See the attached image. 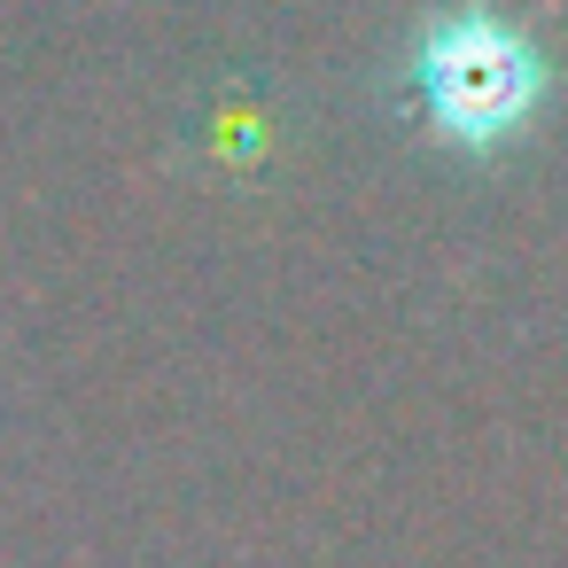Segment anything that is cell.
I'll use <instances>...</instances> for the list:
<instances>
[{
  "mask_svg": "<svg viewBox=\"0 0 568 568\" xmlns=\"http://www.w3.org/2000/svg\"><path fill=\"white\" fill-rule=\"evenodd\" d=\"M405 79H413V102L428 118L436 141L452 149H498L514 141L537 110H545V48L506 24L483 0H459V9H436L420 32H413V55H405Z\"/></svg>",
  "mask_w": 568,
  "mask_h": 568,
  "instance_id": "cell-1",
  "label": "cell"
}]
</instances>
